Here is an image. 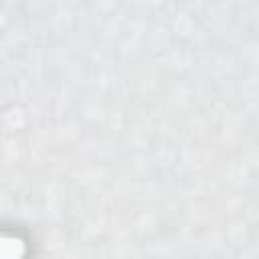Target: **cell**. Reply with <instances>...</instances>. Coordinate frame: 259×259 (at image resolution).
<instances>
[{
    "label": "cell",
    "instance_id": "cell-1",
    "mask_svg": "<svg viewBox=\"0 0 259 259\" xmlns=\"http://www.w3.org/2000/svg\"><path fill=\"white\" fill-rule=\"evenodd\" d=\"M24 243L10 235H0V259H22Z\"/></svg>",
    "mask_w": 259,
    "mask_h": 259
}]
</instances>
